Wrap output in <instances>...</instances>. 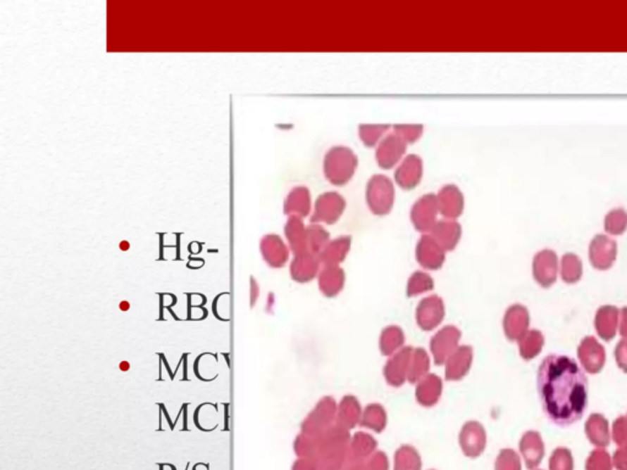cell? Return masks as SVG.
I'll return each instance as SVG.
<instances>
[{
    "mask_svg": "<svg viewBox=\"0 0 627 470\" xmlns=\"http://www.w3.org/2000/svg\"><path fill=\"white\" fill-rule=\"evenodd\" d=\"M537 388L542 409L552 423L569 426L583 417L588 403V380L571 357H545L539 367Z\"/></svg>",
    "mask_w": 627,
    "mask_h": 470,
    "instance_id": "obj_1",
    "label": "cell"
},
{
    "mask_svg": "<svg viewBox=\"0 0 627 470\" xmlns=\"http://www.w3.org/2000/svg\"><path fill=\"white\" fill-rule=\"evenodd\" d=\"M358 165L356 153L344 146H333L323 160V172L330 183L344 185L351 180Z\"/></svg>",
    "mask_w": 627,
    "mask_h": 470,
    "instance_id": "obj_2",
    "label": "cell"
},
{
    "mask_svg": "<svg viewBox=\"0 0 627 470\" xmlns=\"http://www.w3.org/2000/svg\"><path fill=\"white\" fill-rule=\"evenodd\" d=\"M395 201L393 184L385 175H373L366 185V203L373 213L384 216L391 211Z\"/></svg>",
    "mask_w": 627,
    "mask_h": 470,
    "instance_id": "obj_3",
    "label": "cell"
},
{
    "mask_svg": "<svg viewBox=\"0 0 627 470\" xmlns=\"http://www.w3.org/2000/svg\"><path fill=\"white\" fill-rule=\"evenodd\" d=\"M346 208V200L336 191L323 193L316 198L315 212L311 222H326L333 224L341 217Z\"/></svg>",
    "mask_w": 627,
    "mask_h": 470,
    "instance_id": "obj_4",
    "label": "cell"
},
{
    "mask_svg": "<svg viewBox=\"0 0 627 470\" xmlns=\"http://www.w3.org/2000/svg\"><path fill=\"white\" fill-rule=\"evenodd\" d=\"M437 196L435 193H426L414 203L411 212L412 222L416 229L428 231L435 226L436 213H437Z\"/></svg>",
    "mask_w": 627,
    "mask_h": 470,
    "instance_id": "obj_5",
    "label": "cell"
},
{
    "mask_svg": "<svg viewBox=\"0 0 627 470\" xmlns=\"http://www.w3.org/2000/svg\"><path fill=\"white\" fill-rule=\"evenodd\" d=\"M407 148V144L401 137L391 132L384 137L376 150V162L383 170H391L401 160Z\"/></svg>",
    "mask_w": 627,
    "mask_h": 470,
    "instance_id": "obj_6",
    "label": "cell"
},
{
    "mask_svg": "<svg viewBox=\"0 0 627 470\" xmlns=\"http://www.w3.org/2000/svg\"><path fill=\"white\" fill-rule=\"evenodd\" d=\"M423 175V160L417 155H408L395 172L396 183L404 189L412 190L421 182Z\"/></svg>",
    "mask_w": 627,
    "mask_h": 470,
    "instance_id": "obj_7",
    "label": "cell"
},
{
    "mask_svg": "<svg viewBox=\"0 0 627 470\" xmlns=\"http://www.w3.org/2000/svg\"><path fill=\"white\" fill-rule=\"evenodd\" d=\"M464 193L456 185H445L437 193V207L446 218H457L464 212Z\"/></svg>",
    "mask_w": 627,
    "mask_h": 470,
    "instance_id": "obj_8",
    "label": "cell"
},
{
    "mask_svg": "<svg viewBox=\"0 0 627 470\" xmlns=\"http://www.w3.org/2000/svg\"><path fill=\"white\" fill-rule=\"evenodd\" d=\"M262 258L271 267H282L288 259V250L276 234L265 235L260 243Z\"/></svg>",
    "mask_w": 627,
    "mask_h": 470,
    "instance_id": "obj_9",
    "label": "cell"
},
{
    "mask_svg": "<svg viewBox=\"0 0 627 470\" xmlns=\"http://www.w3.org/2000/svg\"><path fill=\"white\" fill-rule=\"evenodd\" d=\"M417 259L424 267L435 269L444 261V253L435 240L429 235H423L417 246Z\"/></svg>",
    "mask_w": 627,
    "mask_h": 470,
    "instance_id": "obj_10",
    "label": "cell"
},
{
    "mask_svg": "<svg viewBox=\"0 0 627 470\" xmlns=\"http://www.w3.org/2000/svg\"><path fill=\"white\" fill-rule=\"evenodd\" d=\"M283 211L286 215L306 217L310 211V193L305 186H297L287 195Z\"/></svg>",
    "mask_w": 627,
    "mask_h": 470,
    "instance_id": "obj_11",
    "label": "cell"
},
{
    "mask_svg": "<svg viewBox=\"0 0 627 470\" xmlns=\"http://www.w3.org/2000/svg\"><path fill=\"white\" fill-rule=\"evenodd\" d=\"M433 235L439 243H440L444 249H454V245L457 244L459 236H461V226L457 222L451 221H439L436 222L435 226L433 227Z\"/></svg>",
    "mask_w": 627,
    "mask_h": 470,
    "instance_id": "obj_12",
    "label": "cell"
},
{
    "mask_svg": "<svg viewBox=\"0 0 627 470\" xmlns=\"http://www.w3.org/2000/svg\"><path fill=\"white\" fill-rule=\"evenodd\" d=\"M590 254H592V261L595 262V266L605 267V266H609L612 260L614 259L615 244L607 236L598 235L592 243Z\"/></svg>",
    "mask_w": 627,
    "mask_h": 470,
    "instance_id": "obj_13",
    "label": "cell"
},
{
    "mask_svg": "<svg viewBox=\"0 0 627 470\" xmlns=\"http://www.w3.org/2000/svg\"><path fill=\"white\" fill-rule=\"evenodd\" d=\"M285 231H286L287 238L290 240V248L295 254L304 253L306 233H305L304 223L299 217L290 216L287 221Z\"/></svg>",
    "mask_w": 627,
    "mask_h": 470,
    "instance_id": "obj_14",
    "label": "cell"
},
{
    "mask_svg": "<svg viewBox=\"0 0 627 470\" xmlns=\"http://www.w3.org/2000/svg\"><path fill=\"white\" fill-rule=\"evenodd\" d=\"M292 276L297 281H306L314 277L315 271H316V262L314 260L313 256L309 254L295 255V259L292 262Z\"/></svg>",
    "mask_w": 627,
    "mask_h": 470,
    "instance_id": "obj_15",
    "label": "cell"
},
{
    "mask_svg": "<svg viewBox=\"0 0 627 470\" xmlns=\"http://www.w3.org/2000/svg\"><path fill=\"white\" fill-rule=\"evenodd\" d=\"M349 243H351L349 236H343L340 239L333 240V243L328 245L321 255L323 261L326 264L340 262L344 258L347 250L349 249Z\"/></svg>",
    "mask_w": 627,
    "mask_h": 470,
    "instance_id": "obj_16",
    "label": "cell"
},
{
    "mask_svg": "<svg viewBox=\"0 0 627 470\" xmlns=\"http://www.w3.org/2000/svg\"><path fill=\"white\" fill-rule=\"evenodd\" d=\"M604 224L612 234L623 233L627 227V212L623 208H614L605 216Z\"/></svg>",
    "mask_w": 627,
    "mask_h": 470,
    "instance_id": "obj_17",
    "label": "cell"
},
{
    "mask_svg": "<svg viewBox=\"0 0 627 470\" xmlns=\"http://www.w3.org/2000/svg\"><path fill=\"white\" fill-rule=\"evenodd\" d=\"M389 124H361L359 125V135H361V141L364 142V145L368 147H374L376 142L379 141L380 137L383 136L387 129Z\"/></svg>",
    "mask_w": 627,
    "mask_h": 470,
    "instance_id": "obj_18",
    "label": "cell"
},
{
    "mask_svg": "<svg viewBox=\"0 0 627 470\" xmlns=\"http://www.w3.org/2000/svg\"><path fill=\"white\" fill-rule=\"evenodd\" d=\"M398 456H396V470H419L421 462L419 457L413 452L412 448L403 447L399 450Z\"/></svg>",
    "mask_w": 627,
    "mask_h": 470,
    "instance_id": "obj_19",
    "label": "cell"
},
{
    "mask_svg": "<svg viewBox=\"0 0 627 470\" xmlns=\"http://www.w3.org/2000/svg\"><path fill=\"white\" fill-rule=\"evenodd\" d=\"M423 129L424 127H423L421 124H414V125L398 124V125L393 127L395 134L401 137L407 145L408 144H413V142L417 141L418 139L421 136V134H423Z\"/></svg>",
    "mask_w": 627,
    "mask_h": 470,
    "instance_id": "obj_20",
    "label": "cell"
},
{
    "mask_svg": "<svg viewBox=\"0 0 627 470\" xmlns=\"http://www.w3.org/2000/svg\"><path fill=\"white\" fill-rule=\"evenodd\" d=\"M306 238L309 241L310 248L313 251H318L326 244L328 240V233L323 229V227L310 226L306 231Z\"/></svg>",
    "mask_w": 627,
    "mask_h": 470,
    "instance_id": "obj_21",
    "label": "cell"
},
{
    "mask_svg": "<svg viewBox=\"0 0 627 470\" xmlns=\"http://www.w3.org/2000/svg\"><path fill=\"white\" fill-rule=\"evenodd\" d=\"M120 307H122V310H128V309H129V303L124 301V303H122Z\"/></svg>",
    "mask_w": 627,
    "mask_h": 470,
    "instance_id": "obj_22",
    "label": "cell"
}]
</instances>
